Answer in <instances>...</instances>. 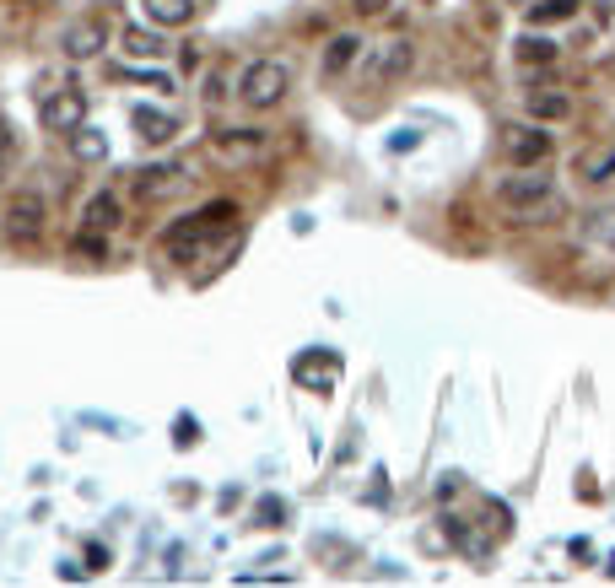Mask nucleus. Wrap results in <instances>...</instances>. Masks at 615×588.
<instances>
[{
	"label": "nucleus",
	"instance_id": "nucleus-1",
	"mask_svg": "<svg viewBox=\"0 0 615 588\" xmlns=\"http://www.w3.org/2000/svg\"><path fill=\"white\" fill-rule=\"evenodd\" d=\"M233 222H238V205H233V200H211V205L179 216V222L162 233V248H168L173 259H194V254H205L211 243H222V237L233 233Z\"/></svg>",
	"mask_w": 615,
	"mask_h": 588
},
{
	"label": "nucleus",
	"instance_id": "nucleus-2",
	"mask_svg": "<svg viewBox=\"0 0 615 588\" xmlns=\"http://www.w3.org/2000/svg\"><path fill=\"white\" fill-rule=\"evenodd\" d=\"M496 200H502L518 222H551L556 211H561L551 178L540 173V168H518V173H507L502 184H496Z\"/></svg>",
	"mask_w": 615,
	"mask_h": 588
},
{
	"label": "nucleus",
	"instance_id": "nucleus-3",
	"mask_svg": "<svg viewBox=\"0 0 615 588\" xmlns=\"http://www.w3.org/2000/svg\"><path fill=\"white\" fill-rule=\"evenodd\" d=\"M287 87H292V65L287 59H248L244 76H238V103L248 114H265V109H276L287 98Z\"/></svg>",
	"mask_w": 615,
	"mask_h": 588
},
{
	"label": "nucleus",
	"instance_id": "nucleus-4",
	"mask_svg": "<svg viewBox=\"0 0 615 588\" xmlns=\"http://www.w3.org/2000/svg\"><path fill=\"white\" fill-rule=\"evenodd\" d=\"M124 227V200L114 189H98V194H87V205H81V233H76V248H87V254H103L109 248V237Z\"/></svg>",
	"mask_w": 615,
	"mask_h": 588
},
{
	"label": "nucleus",
	"instance_id": "nucleus-5",
	"mask_svg": "<svg viewBox=\"0 0 615 588\" xmlns=\"http://www.w3.org/2000/svg\"><path fill=\"white\" fill-rule=\"evenodd\" d=\"M270 152V130H254V124H227V130H211V157L227 163V168H248Z\"/></svg>",
	"mask_w": 615,
	"mask_h": 588
},
{
	"label": "nucleus",
	"instance_id": "nucleus-6",
	"mask_svg": "<svg viewBox=\"0 0 615 588\" xmlns=\"http://www.w3.org/2000/svg\"><path fill=\"white\" fill-rule=\"evenodd\" d=\"M411 59H416V44H411V38H383V44H372L368 59H362V81H368V87H383V81H394L400 70H411Z\"/></svg>",
	"mask_w": 615,
	"mask_h": 588
},
{
	"label": "nucleus",
	"instance_id": "nucleus-7",
	"mask_svg": "<svg viewBox=\"0 0 615 588\" xmlns=\"http://www.w3.org/2000/svg\"><path fill=\"white\" fill-rule=\"evenodd\" d=\"M502 146H507V163L513 168H540L551 157V130H540V119L535 124H507L502 130Z\"/></svg>",
	"mask_w": 615,
	"mask_h": 588
},
{
	"label": "nucleus",
	"instance_id": "nucleus-8",
	"mask_svg": "<svg viewBox=\"0 0 615 588\" xmlns=\"http://www.w3.org/2000/svg\"><path fill=\"white\" fill-rule=\"evenodd\" d=\"M184 184H189V173L179 163H157V168H141V173L130 178V194L146 200V205H157V200H173Z\"/></svg>",
	"mask_w": 615,
	"mask_h": 588
},
{
	"label": "nucleus",
	"instance_id": "nucleus-9",
	"mask_svg": "<svg viewBox=\"0 0 615 588\" xmlns=\"http://www.w3.org/2000/svg\"><path fill=\"white\" fill-rule=\"evenodd\" d=\"M0 233L11 243H38L44 237V200L38 194H16L5 205V216H0Z\"/></svg>",
	"mask_w": 615,
	"mask_h": 588
},
{
	"label": "nucleus",
	"instance_id": "nucleus-10",
	"mask_svg": "<svg viewBox=\"0 0 615 588\" xmlns=\"http://www.w3.org/2000/svg\"><path fill=\"white\" fill-rule=\"evenodd\" d=\"M81 114H87L81 87H49V92L38 98V119H44L49 130H81Z\"/></svg>",
	"mask_w": 615,
	"mask_h": 588
},
{
	"label": "nucleus",
	"instance_id": "nucleus-11",
	"mask_svg": "<svg viewBox=\"0 0 615 588\" xmlns=\"http://www.w3.org/2000/svg\"><path fill=\"white\" fill-rule=\"evenodd\" d=\"M103 44H109V27H103L98 16H81V22H70V27L60 33L65 59H98L103 55Z\"/></svg>",
	"mask_w": 615,
	"mask_h": 588
},
{
	"label": "nucleus",
	"instance_id": "nucleus-12",
	"mask_svg": "<svg viewBox=\"0 0 615 588\" xmlns=\"http://www.w3.org/2000/svg\"><path fill=\"white\" fill-rule=\"evenodd\" d=\"M357 59H362V38L357 33H335L329 49H324V76H346Z\"/></svg>",
	"mask_w": 615,
	"mask_h": 588
},
{
	"label": "nucleus",
	"instance_id": "nucleus-13",
	"mask_svg": "<svg viewBox=\"0 0 615 588\" xmlns=\"http://www.w3.org/2000/svg\"><path fill=\"white\" fill-rule=\"evenodd\" d=\"M135 130H141L146 146H168V141L179 135V119L162 114V109H135Z\"/></svg>",
	"mask_w": 615,
	"mask_h": 588
},
{
	"label": "nucleus",
	"instance_id": "nucleus-14",
	"mask_svg": "<svg viewBox=\"0 0 615 588\" xmlns=\"http://www.w3.org/2000/svg\"><path fill=\"white\" fill-rule=\"evenodd\" d=\"M578 173H583V184L605 189V184L615 178V141H610V146H594V152H583V157H578Z\"/></svg>",
	"mask_w": 615,
	"mask_h": 588
},
{
	"label": "nucleus",
	"instance_id": "nucleus-15",
	"mask_svg": "<svg viewBox=\"0 0 615 588\" xmlns=\"http://www.w3.org/2000/svg\"><path fill=\"white\" fill-rule=\"evenodd\" d=\"M146 5V22H157V27H184L194 22V0H141Z\"/></svg>",
	"mask_w": 615,
	"mask_h": 588
},
{
	"label": "nucleus",
	"instance_id": "nucleus-16",
	"mask_svg": "<svg viewBox=\"0 0 615 588\" xmlns=\"http://www.w3.org/2000/svg\"><path fill=\"white\" fill-rule=\"evenodd\" d=\"M578 5H583V0H535V5H529V22H535V27L572 22V16H578Z\"/></svg>",
	"mask_w": 615,
	"mask_h": 588
},
{
	"label": "nucleus",
	"instance_id": "nucleus-17",
	"mask_svg": "<svg viewBox=\"0 0 615 588\" xmlns=\"http://www.w3.org/2000/svg\"><path fill=\"white\" fill-rule=\"evenodd\" d=\"M120 44H124V55H130V59H162V55H168V44H162V38H151V33H141V27H130Z\"/></svg>",
	"mask_w": 615,
	"mask_h": 588
},
{
	"label": "nucleus",
	"instance_id": "nucleus-18",
	"mask_svg": "<svg viewBox=\"0 0 615 588\" xmlns=\"http://www.w3.org/2000/svg\"><path fill=\"white\" fill-rule=\"evenodd\" d=\"M529 114L535 119H567L572 114V98H567V92H529Z\"/></svg>",
	"mask_w": 615,
	"mask_h": 588
},
{
	"label": "nucleus",
	"instance_id": "nucleus-19",
	"mask_svg": "<svg viewBox=\"0 0 615 588\" xmlns=\"http://www.w3.org/2000/svg\"><path fill=\"white\" fill-rule=\"evenodd\" d=\"M513 55L524 59V65H551V59H556V44H551V38H535V33H524Z\"/></svg>",
	"mask_w": 615,
	"mask_h": 588
},
{
	"label": "nucleus",
	"instance_id": "nucleus-20",
	"mask_svg": "<svg viewBox=\"0 0 615 588\" xmlns=\"http://www.w3.org/2000/svg\"><path fill=\"white\" fill-rule=\"evenodd\" d=\"M443 524H448V540H453V545H459V551H464L470 562H481V556H486V540H475V534L464 530V519H453V513H448Z\"/></svg>",
	"mask_w": 615,
	"mask_h": 588
},
{
	"label": "nucleus",
	"instance_id": "nucleus-21",
	"mask_svg": "<svg viewBox=\"0 0 615 588\" xmlns=\"http://www.w3.org/2000/svg\"><path fill=\"white\" fill-rule=\"evenodd\" d=\"M16 163H22V135H16V130H11V124L0 119V178L11 173Z\"/></svg>",
	"mask_w": 615,
	"mask_h": 588
},
{
	"label": "nucleus",
	"instance_id": "nucleus-22",
	"mask_svg": "<svg viewBox=\"0 0 615 588\" xmlns=\"http://www.w3.org/2000/svg\"><path fill=\"white\" fill-rule=\"evenodd\" d=\"M103 152H109V141H103L98 130H81V135H76V157H87V163H98Z\"/></svg>",
	"mask_w": 615,
	"mask_h": 588
},
{
	"label": "nucleus",
	"instance_id": "nucleus-23",
	"mask_svg": "<svg viewBox=\"0 0 615 588\" xmlns=\"http://www.w3.org/2000/svg\"><path fill=\"white\" fill-rule=\"evenodd\" d=\"M389 5H394V0H351V11H357V16H383Z\"/></svg>",
	"mask_w": 615,
	"mask_h": 588
}]
</instances>
